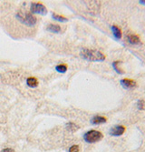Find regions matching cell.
<instances>
[{"label": "cell", "mask_w": 145, "mask_h": 152, "mask_svg": "<svg viewBox=\"0 0 145 152\" xmlns=\"http://www.w3.org/2000/svg\"><path fill=\"white\" fill-rule=\"evenodd\" d=\"M107 121L106 118L104 117H101V116H95V118H93V119L91 120V122L95 124V125H98V124H102V123H105Z\"/></svg>", "instance_id": "obj_9"}, {"label": "cell", "mask_w": 145, "mask_h": 152, "mask_svg": "<svg viewBox=\"0 0 145 152\" xmlns=\"http://www.w3.org/2000/svg\"><path fill=\"white\" fill-rule=\"evenodd\" d=\"M102 134L97 130H90L84 135V139L87 143H95L102 139Z\"/></svg>", "instance_id": "obj_3"}, {"label": "cell", "mask_w": 145, "mask_h": 152, "mask_svg": "<svg viewBox=\"0 0 145 152\" xmlns=\"http://www.w3.org/2000/svg\"><path fill=\"white\" fill-rule=\"evenodd\" d=\"M127 39H128V42L133 45H140L141 44V39L137 35H133V34L128 35Z\"/></svg>", "instance_id": "obj_7"}, {"label": "cell", "mask_w": 145, "mask_h": 152, "mask_svg": "<svg viewBox=\"0 0 145 152\" xmlns=\"http://www.w3.org/2000/svg\"><path fill=\"white\" fill-rule=\"evenodd\" d=\"M66 129H67L68 131H70V132H74L75 130L78 129V127L75 125V124L70 122V123H67V124H66Z\"/></svg>", "instance_id": "obj_12"}, {"label": "cell", "mask_w": 145, "mask_h": 152, "mask_svg": "<svg viewBox=\"0 0 145 152\" xmlns=\"http://www.w3.org/2000/svg\"><path fill=\"white\" fill-rule=\"evenodd\" d=\"M140 3H141V4H143V5H144V4H145V1H140Z\"/></svg>", "instance_id": "obj_19"}, {"label": "cell", "mask_w": 145, "mask_h": 152, "mask_svg": "<svg viewBox=\"0 0 145 152\" xmlns=\"http://www.w3.org/2000/svg\"><path fill=\"white\" fill-rule=\"evenodd\" d=\"M120 62H121V61H115L113 65L114 69H115L118 73H119V74H123V70H121V69H120V67L118 66V64H119Z\"/></svg>", "instance_id": "obj_15"}, {"label": "cell", "mask_w": 145, "mask_h": 152, "mask_svg": "<svg viewBox=\"0 0 145 152\" xmlns=\"http://www.w3.org/2000/svg\"><path fill=\"white\" fill-rule=\"evenodd\" d=\"M125 127L124 126H115L110 129V135L112 136H121L124 133Z\"/></svg>", "instance_id": "obj_6"}, {"label": "cell", "mask_w": 145, "mask_h": 152, "mask_svg": "<svg viewBox=\"0 0 145 152\" xmlns=\"http://www.w3.org/2000/svg\"><path fill=\"white\" fill-rule=\"evenodd\" d=\"M17 18L21 23H23L26 26H33L36 23V18L32 15L31 13L20 11L19 13L17 14Z\"/></svg>", "instance_id": "obj_2"}, {"label": "cell", "mask_w": 145, "mask_h": 152, "mask_svg": "<svg viewBox=\"0 0 145 152\" xmlns=\"http://www.w3.org/2000/svg\"><path fill=\"white\" fill-rule=\"evenodd\" d=\"M1 152H15V150H14V149H12V148H7L3 149Z\"/></svg>", "instance_id": "obj_18"}, {"label": "cell", "mask_w": 145, "mask_h": 152, "mask_svg": "<svg viewBox=\"0 0 145 152\" xmlns=\"http://www.w3.org/2000/svg\"><path fill=\"white\" fill-rule=\"evenodd\" d=\"M112 30H113V36H114L117 39H121V38H122V37H123L122 30H121L117 26H112Z\"/></svg>", "instance_id": "obj_10"}, {"label": "cell", "mask_w": 145, "mask_h": 152, "mask_svg": "<svg viewBox=\"0 0 145 152\" xmlns=\"http://www.w3.org/2000/svg\"><path fill=\"white\" fill-rule=\"evenodd\" d=\"M46 30L52 32V33H59L61 32V27L58 25H55V24H50L47 27Z\"/></svg>", "instance_id": "obj_8"}, {"label": "cell", "mask_w": 145, "mask_h": 152, "mask_svg": "<svg viewBox=\"0 0 145 152\" xmlns=\"http://www.w3.org/2000/svg\"><path fill=\"white\" fill-rule=\"evenodd\" d=\"M81 57L88 61H103L105 59V56L100 51L94 49H83L81 51Z\"/></svg>", "instance_id": "obj_1"}, {"label": "cell", "mask_w": 145, "mask_h": 152, "mask_svg": "<svg viewBox=\"0 0 145 152\" xmlns=\"http://www.w3.org/2000/svg\"><path fill=\"white\" fill-rule=\"evenodd\" d=\"M31 12L34 14H39V15H46L47 10L46 7L40 3H32L31 4Z\"/></svg>", "instance_id": "obj_4"}, {"label": "cell", "mask_w": 145, "mask_h": 152, "mask_svg": "<svg viewBox=\"0 0 145 152\" xmlns=\"http://www.w3.org/2000/svg\"><path fill=\"white\" fill-rule=\"evenodd\" d=\"M53 18L57 20V21H60V22H67L68 19L65 18L62 16H59V15H56V14H53Z\"/></svg>", "instance_id": "obj_14"}, {"label": "cell", "mask_w": 145, "mask_h": 152, "mask_svg": "<svg viewBox=\"0 0 145 152\" xmlns=\"http://www.w3.org/2000/svg\"><path fill=\"white\" fill-rule=\"evenodd\" d=\"M26 84H27L28 87L34 88H36V87H37V85H38V81H37V79L35 78V77H29V78H27V80H26Z\"/></svg>", "instance_id": "obj_11"}, {"label": "cell", "mask_w": 145, "mask_h": 152, "mask_svg": "<svg viewBox=\"0 0 145 152\" xmlns=\"http://www.w3.org/2000/svg\"><path fill=\"white\" fill-rule=\"evenodd\" d=\"M121 84L123 88L127 89H131L136 87V82L133 79H129V78H123L121 80Z\"/></svg>", "instance_id": "obj_5"}, {"label": "cell", "mask_w": 145, "mask_h": 152, "mask_svg": "<svg viewBox=\"0 0 145 152\" xmlns=\"http://www.w3.org/2000/svg\"><path fill=\"white\" fill-rule=\"evenodd\" d=\"M56 71H58L60 73H64L67 70V66L65 65H58L56 66Z\"/></svg>", "instance_id": "obj_13"}, {"label": "cell", "mask_w": 145, "mask_h": 152, "mask_svg": "<svg viewBox=\"0 0 145 152\" xmlns=\"http://www.w3.org/2000/svg\"><path fill=\"white\" fill-rule=\"evenodd\" d=\"M69 152H79V146L74 145L69 148Z\"/></svg>", "instance_id": "obj_17"}, {"label": "cell", "mask_w": 145, "mask_h": 152, "mask_svg": "<svg viewBox=\"0 0 145 152\" xmlns=\"http://www.w3.org/2000/svg\"><path fill=\"white\" fill-rule=\"evenodd\" d=\"M144 107H145V102L143 100H139L138 101V108L140 110H142V109H144Z\"/></svg>", "instance_id": "obj_16"}]
</instances>
